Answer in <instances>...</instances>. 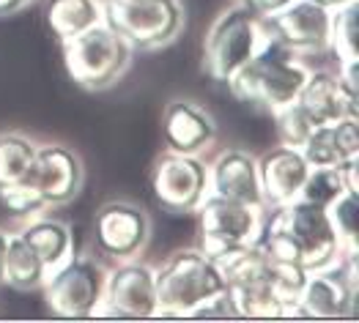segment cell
Listing matches in <instances>:
<instances>
[{"label": "cell", "mask_w": 359, "mask_h": 323, "mask_svg": "<svg viewBox=\"0 0 359 323\" xmlns=\"http://www.w3.org/2000/svg\"><path fill=\"white\" fill-rule=\"evenodd\" d=\"M255 244H261L277 261L299 266L307 274L337 263L346 255L330 211L302 198L285 206L266 208Z\"/></svg>", "instance_id": "obj_1"}, {"label": "cell", "mask_w": 359, "mask_h": 323, "mask_svg": "<svg viewBox=\"0 0 359 323\" xmlns=\"http://www.w3.org/2000/svg\"><path fill=\"white\" fill-rule=\"evenodd\" d=\"M156 274V318H192V312L228 288L222 268L201 247L170 252Z\"/></svg>", "instance_id": "obj_2"}, {"label": "cell", "mask_w": 359, "mask_h": 323, "mask_svg": "<svg viewBox=\"0 0 359 323\" xmlns=\"http://www.w3.org/2000/svg\"><path fill=\"white\" fill-rule=\"evenodd\" d=\"M307 71H310V66L304 60L266 39V44L247 60L225 85L241 102L255 104L266 113H274V110L297 102L302 85L307 80Z\"/></svg>", "instance_id": "obj_3"}, {"label": "cell", "mask_w": 359, "mask_h": 323, "mask_svg": "<svg viewBox=\"0 0 359 323\" xmlns=\"http://www.w3.org/2000/svg\"><path fill=\"white\" fill-rule=\"evenodd\" d=\"M261 17L247 0L222 8L203 39V71L217 83H228L247 60L266 44Z\"/></svg>", "instance_id": "obj_4"}, {"label": "cell", "mask_w": 359, "mask_h": 323, "mask_svg": "<svg viewBox=\"0 0 359 323\" xmlns=\"http://www.w3.org/2000/svg\"><path fill=\"white\" fill-rule=\"evenodd\" d=\"M66 74L86 90H107L129 71L135 50L107 22L60 41Z\"/></svg>", "instance_id": "obj_5"}, {"label": "cell", "mask_w": 359, "mask_h": 323, "mask_svg": "<svg viewBox=\"0 0 359 323\" xmlns=\"http://www.w3.org/2000/svg\"><path fill=\"white\" fill-rule=\"evenodd\" d=\"M104 22L135 53H156L179 41L187 28L181 0H102Z\"/></svg>", "instance_id": "obj_6"}, {"label": "cell", "mask_w": 359, "mask_h": 323, "mask_svg": "<svg viewBox=\"0 0 359 323\" xmlns=\"http://www.w3.org/2000/svg\"><path fill=\"white\" fill-rule=\"evenodd\" d=\"M104 282L107 268L93 252H72L63 263L47 271L41 291L55 318H96Z\"/></svg>", "instance_id": "obj_7"}, {"label": "cell", "mask_w": 359, "mask_h": 323, "mask_svg": "<svg viewBox=\"0 0 359 323\" xmlns=\"http://www.w3.org/2000/svg\"><path fill=\"white\" fill-rule=\"evenodd\" d=\"M151 195L156 206L168 214H195L209 195V165L203 156L162 151L149 173Z\"/></svg>", "instance_id": "obj_8"}, {"label": "cell", "mask_w": 359, "mask_h": 323, "mask_svg": "<svg viewBox=\"0 0 359 323\" xmlns=\"http://www.w3.org/2000/svg\"><path fill=\"white\" fill-rule=\"evenodd\" d=\"M359 296L357 255H343L337 263L310 271L299 294L304 318L337 321L351 318Z\"/></svg>", "instance_id": "obj_9"}, {"label": "cell", "mask_w": 359, "mask_h": 323, "mask_svg": "<svg viewBox=\"0 0 359 323\" xmlns=\"http://www.w3.org/2000/svg\"><path fill=\"white\" fill-rule=\"evenodd\" d=\"M151 241L149 211L132 200H110L93 217V247L113 263L140 258Z\"/></svg>", "instance_id": "obj_10"}, {"label": "cell", "mask_w": 359, "mask_h": 323, "mask_svg": "<svg viewBox=\"0 0 359 323\" xmlns=\"http://www.w3.org/2000/svg\"><path fill=\"white\" fill-rule=\"evenodd\" d=\"M261 22L271 41L297 58L321 55L330 50L332 11L313 0H294L269 17H261Z\"/></svg>", "instance_id": "obj_11"}, {"label": "cell", "mask_w": 359, "mask_h": 323, "mask_svg": "<svg viewBox=\"0 0 359 323\" xmlns=\"http://www.w3.org/2000/svg\"><path fill=\"white\" fill-rule=\"evenodd\" d=\"M264 214H266V208L247 206V203L228 200V198H219V195L209 192L195 211L201 249L214 255V252L228 249V247L252 244L258 238Z\"/></svg>", "instance_id": "obj_12"}, {"label": "cell", "mask_w": 359, "mask_h": 323, "mask_svg": "<svg viewBox=\"0 0 359 323\" xmlns=\"http://www.w3.org/2000/svg\"><path fill=\"white\" fill-rule=\"evenodd\" d=\"M96 318H156V274L154 266L132 258L107 268L104 296Z\"/></svg>", "instance_id": "obj_13"}, {"label": "cell", "mask_w": 359, "mask_h": 323, "mask_svg": "<svg viewBox=\"0 0 359 323\" xmlns=\"http://www.w3.org/2000/svg\"><path fill=\"white\" fill-rule=\"evenodd\" d=\"M25 181L36 189L44 208L55 211V208L69 206L80 195L86 181V167L74 148L63 143H39L36 159Z\"/></svg>", "instance_id": "obj_14"}, {"label": "cell", "mask_w": 359, "mask_h": 323, "mask_svg": "<svg viewBox=\"0 0 359 323\" xmlns=\"http://www.w3.org/2000/svg\"><path fill=\"white\" fill-rule=\"evenodd\" d=\"M162 143L173 153L203 156L217 143V121L201 102L176 96L162 113Z\"/></svg>", "instance_id": "obj_15"}, {"label": "cell", "mask_w": 359, "mask_h": 323, "mask_svg": "<svg viewBox=\"0 0 359 323\" xmlns=\"http://www.w3.org/2000/svg\"><path fill=\"white\" fill-rule=\"evenodd\" d=\"M297 104L316 126L340 118H359V88L348 85L332 69H310L297 96Z\"/></svg>", "instance_id": "obj_16"}, {"label": "cell", "mask_w": 359, "mask_h": 323, "mask_svg": "<svg viewBox=\"0 0 359 323\" xmlns=\"http://www.w3.org/2000/svg\"><path fill=\"white\" fill-rule=\"evenodd\" d=\"M209 192L239 200L247 206H264L261 178H258V156L247 148H225L209 162Z\"/></svg>", "instance_id": "obj_17"}, {"label": "cell", "mask_w": 359, "mask_h": 323, "mask_svg": "<svg viewBox=\"0 0 359 323\" xmlns=\"http://www.w3.org/2000/svg\"><path fill=\"white\" fill-rule=\"evenodd\" d=\"M307 173H310V165L302 156L299 148L280 143V146L269 148L266 153H261L258 156V178H261L264 206L277 208L297 200L302 195Z\"/></svg>", "instance_id": "obj_18"}, {"label": "cell", "mask_w": 359, "mask_h": 323, "mask_svg": "<svg viewBox=\"0 0 359 323\" xmlns=\"http://www.w3.org/2000/svg\"><path fill=\"white\" fill-rule=\"evenodd\" d=\"M299 151L310 167H340L359 159V118H340L316 126Z\"/></svg>", "instance_id": "obj_19"}, {"label": "cell", "mask_w": 359, "mask_h": 323, "mask_svg": "<svg viewBox=\"0 0 359 323\" xmlns=\"http://www.w3.org/2000/svg\"><path fill=\"white\" fill-rule=\"evenodd\" d=\"M17 233L22 235L30 247L36 249V255L41 258V263L47 266V271L60 266L72 252H74L72 228H69L63 219H55L50 211L28 217L25 225H22Z\"/></svg>", "instance_id": "obj_20"}, {"label": "cell", "mask_w": 359, "mask_h": 323, "mask_svg": "<svg viewBox=\"0 0 359 323\" xmlns=\"http://www.w3.org/2000/svg\"><path fill=\"white\" fill-rule=\"evenodd\" d=\"M47 277V266L41 263V258L36 255V249L20 233L8 235V247H6V258H3V280L8 288L14 291H41Z\"/></svg>", "instance_id": "obj_21"}, {"label": "cell", "mask_w": 359, "mask_h": 323, "mask_svg": "<svg viewBox=\"0 0 359 323\" xmlns=\"http://www.w3.org/2000/svg\"><path fill=\"white\" fill-rule=\"evenodd\" d=\"M44 20H47V28L63 41L104 22V3L102 0H47Z\"/></svg>", "instance_id": "obj_22"}, {"label": "cell", "mask_w": 359, "mask_h": 323, "mask_svg": "<svg viewBox=\"0 0 359 323\" xmlns=\"http://www.w3.org/2000/svg\"><path fill=\"white\" fill-rule=\"evenodd\" d=\"M39 143L25 132H0V186L22 181L36 159Z\"/></svg>", "instance_id": "obj_23"}, {"label": "cell", "mask_w": 359, "mask_h": 323, "mask_svg": "<svg viewBox=\"0 0 359 323\" xmlns=\"http://www.w3.org/2000/svg\"><path fill=\"white\" fill-rule=\"evenodd\" d=\"M357 3H348L343 8L332 11V33H330V50L337 55V66L346 63H359L357 53Z\"/></svg>", "instance_id": "obj_24"}, {"label": "cell", "mask_w": 359, "mask_h": 323, "mask_svg": "<svg viewBox=\"0 0 359 323\" xmlns=\"http://www.w3.org/2000/svg\"><path fill=\"white\" fill-rule=\"evenodd\" d=\"M343 192H354V189H348V184H346L343 165H340V167H310V173H307V178H304V186H302L299 198L302 200H307V203L330 208Z\"/></svg>", "instance_id": "obj_25"}, {"label": "cell", "mask_w": 359, "mask_h": 323, "mask_svg": "<svg viewBox=\"0 0 359 323\" xmlns=\"http://www.w3.org/2000/svg\"><path fill=\"white\" fill-rule=\"evenodd\" d=\"M271 118H274L277 137H280V143H283V146L299 148L302 143L307 140V135L316 129V123L310 121V116L302 110L297 102H291V104H285V107L274 110Z\"/></svg>", "instance_id": "obj_26"}, {"label": "cell", "mask_w": 359, "mask_h": 323, "mask_svg": "<svg viewBox=\"0 0 359 323\" xmlns=\"http://www.w3.org/2000/svg\"><path fill=\"white\" fill-rule=\"evenodd\" d=\"M327 211H330L332 225H334V231L343 241L346 255H357V192H343Z\"/></svg>", "instance_id": "obj_27"}, {"label": "cell", "mask_w": 359, "mask_h": 323, "mask_svg": "<svg viewBox=\"0 0 359 323\" xmlns=\"http://www.w3.org/2000/svg\"><path fill=\"white\" fill-rule=\"evenodd\" d=\"M0 206L6 208L8 214L20 217V219H28V217H36V214L47 211L44 203H41V198L36 195V189L30 186L25 178L0 186Z\"/></svg>", "instance_id": "obj_28"}, {"label": "cell", "mask_w": 359, "mask_h": 323, "mask_svg": "<svg viewBox=\"0 0 359 323\" xmlns=\"http://www.w3.org/2000/svg\"><path fill=\"white\" fill-rule=\"evenodd\" d=\"M247 3L255 8L258 17H269V14L280 11V8H285V6L294 3V0H247Z\"/></svg>", "instance_id": "obj_29"}, {"label": "cell", "mask_w": 359, "mask_h": 323, "mask_svg": "<svg viewBox=\"0 0 359 323\" xmlns=\"http://www.w3.org/2000/svg\"><path fill=\"white\" fill-rule=\"evenodd\" d=\"M30 3H36V0H0V17H14V14L25 11Z\"/></svg>", "instance_id": "obj_30"}, {"label": "cell", "mask_w": 359, "mask_h": 323, "mask_svg": "<svg viewBox=\"0 0 359 323\" xmlns=\"http://www.w3.org/2000/svg\"><path fill=\"white\" fill-rule=\"evenodd\" d=\"M8 235H11V231L0 228V280H3V258H6V247H8Z\"/></svg>", "instance_id": "obj_31"}, {"label": "cell", "mask_w": 359, "mask_h": 323, "mask_svg": "<svg viewBox=\"0 0 359 323\" xmlns=\"http://www.w3.org/2000/svg\"><path fill=\"white\" fill-rule=\"evenodd\" d=\"M313 3H318V6H324V8H343V6H348V3H357V0H313Z\"/></svg>", "instance_id": "obj_32"}]
</instances>
